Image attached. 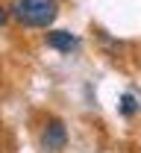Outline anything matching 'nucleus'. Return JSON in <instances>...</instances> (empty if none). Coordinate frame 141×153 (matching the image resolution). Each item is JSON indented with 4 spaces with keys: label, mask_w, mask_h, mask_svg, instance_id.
Returning <instances> with one entry per match:
<instances>
[{
    "label": "nucleus",
    "mask_w": 141,
    "mask_h": 153,
    "mask_svg": "<svg viewBox=\"0 0 141 153\" xmlns=\"http://www.w3.org/2000/svg\"><path fill=\"white\" fill-rule=\"evenodd\" d=\"M9 15L21 27H50L59 15L56 0H12Z\"/></svg>",
    "instance_id": "obj_1"
},
{
    "label": "nucleus",
    "mask_w": 141,
    "mask_h": 153,
    "mask_svg": "<svg viewBox=\"0 0 141 153\" xmlns=\"http://www.w3.org/2000/svg\"><path fill=\"white\" fill-rule=\"evenodd\" d=\"M6 21H9V12H6V9H3V6H0V27H3V24H6Z\"/></svg>",
    "instance_id": "obj_5"
},
{
    "label": "nucleus",
    "mask_w": 141,
    "mask_h": 153,
    "mask_svg": "<svg viewBox=\"0 0 141 153\" xmlns=\"http://www.w3.org/2000/svg\"><path fill=\"white\" fill-rule=\"evenodd\" d=\"M65 144H68V130H65V124L62 121H47L44 124V130H41V147L47 153H59L65 150Z\"/></svg>",
    "instance_id": "obj_2"
},
{
    "label": "nucleus",
    "mask_w": 141,
    "mask_h": 153,
    "mask_svg": "<svg viewBox=\"0 0 141 153\" xmlns=\"http://www.w3.org/2000/svg\"><path fill=\"white\" fill-rule=\"evenodd\" d=\"M135 112H138V103H135V97H132V94H123V97H121V115L132 118Z\"/></svg>",
    "instance_id": "obj_4"
},
{
    "label": "nucleus",
    "mask_w": 141,
    "mask_h": 153,
    "mask_svg": "<svg viewBox=\"0 0 141 153\" xmlns=\"http://www.w3.org/2000/svg\"><path fill=\"white\" fill-rule=\"evenodd\" d=\"M47 47H53L59 53H71L80 47V38L71 36L68 30H53V33H47Z\"/></svg>",
    "instance_id": "obj_3"
}]
</instances>
